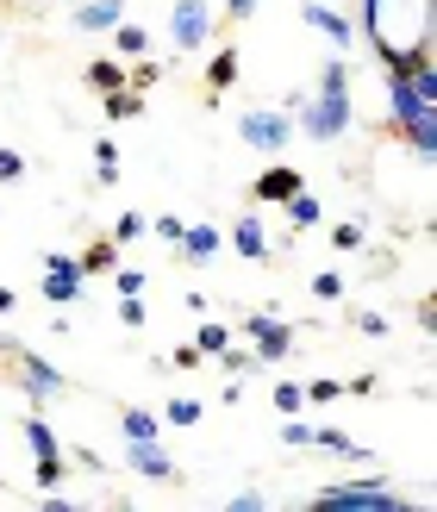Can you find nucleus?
<instances>
[{
    "label": "nucleus",
    "mask_w": 437,
    "mask_h": 512,
    "mask_svg": "<svg viewBox=\"0 0 437 512\" xmlns=\"http://www.w3.org/2000/svg\"><path fill=\"white\" fill-rule=\"evenodd\" d=\"M388 119L431 163V150H437V69H431V57L413 63L406 75H388Z\"/></svg>",
    "instance_id": "f257e3e1"
},
{
    "label": "nucleus",
    "mask_w": 437,
    "mask_h": 512,
    "mask_svg": "<svg viewBox=\"0 0 437 512\" xmlns=\"http://www.w3.org/2000/svg\"><path fill=\"white\" fill-rule=\"evenodd\" d=\"M288 113H294V125H300L313 144H338V138L350 132V119H356V107H350V63L331 57V63L319 69V94L300 100V107H288Z\"/></svg>",
    "instance_id": "f03ea898"
},
{
    "label": "nucleus",
    "mask_w": 437,
    "mask_h": 512,
    "mask_svg": "<svg viewBox=\"0 0 437 512\" xmlns=\"http://www.w3.org/2000/svg\"><path fill=\"white\" fill-rule=\"evenodd\" d=\"M313 506L319 512H406V500L388 481H338V488H319Z\"/></svg>",
    "instance_id": "7ed1b4c3"
},
{
    "label": "nucleus",
    "mask_w": 437,
    "mask_h": 512,
    "mask_svg": "<svg viewBox=\"0 0 437 512\" xmlns=\"http://www.w3.org/2000/svg\"><path fill=\"white\" fill-rule=\"evenodd\" d=\"M0 344H7V356H13V375H19V388H25V400H32L38 413H44V400H57V394L69 388V381H63V369H50L44 356H32V350H25L19 338H0Z\"/></svg>",
    "instance_id": "20e7f679"
},
{
    "label": "nucleus",
    "mask_w": 437,
    "mask_h": 512,
    "mask_svg": "<svg viewBox=\"0 0 437 512\" xmlns=\"http://www.w3.org/2000/svg\"><path fill=\"white\" fill-rule=\"evenodd\" d=\"M238 138L250 150H263V157H275L281 144H294V113L288 107H256V113L238 119Z\"/></svg>",
    "instance_id": "39448f33"
},
{
    "label": "nucleus",
    "mask_w": 437,
    "mask_h": 512,
    "mask_svg": "<svg viewBox=\"0 0 437 512\" xmlns=\"http://www.w3.org/2000/svg\"><path fill=\"white\" fill-rule=\"evenodd\" d=\"M82 294H88V275L75 269V256L50 250V256H44V300H50V306H75Z\"/></svg>",
    "instance_id": "423d86ee"
},
{
    "label": "nucleus",
    "mask_w": 437,
    "mask_h": 512,
    "mask_svg": "<svg viewBox=\"0 0 437 512\" xmlns=\"http://www.w3.org/2000/svg\"><path fill=\"white\" fill-rule=\"evenodd\" d=\"M244 338H256V356H263V363H288L294 325L275 319V313H244Z\"/></svg>",
    "instance_id": "0eeeda50"
},
{
    "label": "nucleus",
    "mask_w": 437,
    "mask_h": 512,
    "mask_svg": "<svg viewBox=\"0 0 437 512\" xmlns=\"http://www.w3.org/2000/svg\"><path fill=\"white\" fill-rule=\"evenodd\" d=\"M169 32H175V50H200L213 38V7H207V0H175Z\"/></svg>",
    "instance_id": "6e6552de"
},
{
    "label": "nucleus",
    "mask_w": 437,
    "mask_h": 512,
    "mask_svg": "<svg viewBox=\"0 0 437 512\" xmlns=\"http://www.w3.org/2000/svg\"><path fill=\"white\" fill-rule=\"evenodd\" d=\"M125 463H132L144 481H182V469L169 463V450L157 438H125Z\"/></svg>",
    "instance_id": "1a4fd4ad"
},
{
    "label": "nucleus",
    "mask_w": 437,
    "mask_h": 512,
    "mask_svg": "<svg viewBox=\"0 0 437 512\" xmlns=\"http://www.w3.org/2000/svg\"><path fill=\"white\" fill-rule=\"evenodd\" d=\"M300 188H306V175H300V169H288V163H269V169L250 182V194L263 200V207H281V200L300 194Z\"/></svg>",
    "instance_id": "9d476101"
},
{
    "label": "nucleus",
    "mask_w": 437,
    "mask_h": 512,
    "mask_svg": "<svg viewBox=\"0 0 437 512\" xmlns=\"http://www.w3.org/2000/svg\"><path fill=\"white\" fill-rule=\"evenodd\" d=\"M300 19L313 25L319 38H331V44H344V50L356 44V25H350V19H344L338 7H325V0H306V7H300Z\"/></svg>",
    "instance_id": "9b49d317"
},
{
    "label": "nucleus",
    "mask_w": 437,
    "mask_h": 512,
    "mask_svg": "<svg viewBox=\"0 0 437 512\" xmlns=\"http://www.w3.org/2000/svg\"><path fill=\"white\" fill-rule=\"evenodd\" d=\"M225 244L238 250L244 263H269V250H275V244L263 238V219H256V213H244L238 225H231V238H225Z\"/></svg>",
    "instance_id": "f8f14e48"
},
{
    "label": "nucleus",
    "mask_w": 437,
    "mask_h": 512,
    "mask_svg": "<svg viewBox=\"0 0 437 512\" xmlns=\"http://www.w3.org/2000/svg\"><path fill=\"white\" fill-rule=\"evenodd\" d=\"M175 250H182L188 263H213V256L225 250V238H219V225H182V238H175Z\"/></svg>",
    "instance_id": "ddd939ff"
},
{
    "label": "nucleus",
    "mask_w": 437,
    "mask_h": 512,
    "mask_svg": "<svg viewBox=\"0 0 437 512\" xmlns=\"http://www.w3.org/2000/svg\"><path fill=\"white\" fill-rule=\"evenodd\" d=\"M125 19V0H75V25L94 38V32H113Z\"/></svg>",
    "instance_id": "4468645a"
},
{
    "label": "nucleus",
    "mask_w": 437,
    "mask_h": 512,
    "mask_svg": "<svg viewBox=\"0 0 437 512\" xmlns=\"http://www.w3.org/2000/svg\"><path fill=\"white\" fill-rule=\"evenodd\" d=\"M281 207H288V232H319V225H325V207H319V194H288V200H281Z\"/></svg>",
    "instance_id": "2eb2a0df"
},
{
    "label": "nucleus",
    "mask_w": 437,
    "mask_h": 512,
    "mask_svg": "<svg viewBox=\"0 0 437 512\" xmlns=\"http://www.w3.org/2000/svg\"><path fill=\"white\" fill-rule=\"evenodd\" d=\"M113 57H119V63L150 57V32H144V25H132V19H119V25H113Z\"/></svg>",
    "instance_id": "dca6fc26"
},
{
    "label": "nucleus",
    "mask_w": 437,
    "mask_h": 512,
    "mask_svg": "<svg viewBox=\"0 0 437 512\" xmlns=\"http://www.w3.org/2000/svg\"><path fill=\"white\" fill-rule=\"evenodd\" d=\"M75 269H82V275H113L119 269V244L107 238V244H88L82 256H75Z\"/></svg>",
    "instance_id": "f3484780"
},
{
    "label": "nucleus",
    "mask_w": 437,
    "mask_h": 512,
    "mask_svg": "<svg viewBox=\"0 0 437 512\" xmlns=\"http://www.w3.org/2000/svg\"><path fill=\"white\" fill-rule=\"evenodd\" d=\"M119 431L125 438H163V419L144 413V406H119Z\"/></svg>",
    "instance_id": "a211bd4d"
},
{
    "label": "nucleus",
    "mask_w": 437,
    "mask_h": 512,
    "mask_svg": "<svg viewBox=\"0 0 437 512\" xmlns=\"http://www.w3.org/2000/svg\"><path fill=\"white\" fill-rule=\"evenodd\" d=\"M25 444H32V456H63V438L50 431V419H44V413L25 419Z\"/></svg>",
    "instance_id": "6ab92c4d"
},
{
    "label": "nucleus",
    "mask_w": 437,
    "mask_h": 512,
    "mask_svg": "<svg viewBox=\"0 0 437 512\" xmlns=\"http://www.w3.org/2000/svg\"><path fill=\"white\" fill-rule=\"evenodd\" d=\"M88 88H100V94L132 88V82H125V63H119V57H94V63H88Z\"/></svg>",
    "instance_id": "aec40b11"
},
{
    "label": "nucleus",
    "mask_w": 437,
    "mask_h": 512,
    "mask_svg": "<svg viewBox=\"0 0 437 512\" xmlns=\"http://www.w3.org/2000/svg\"><path fill=\"white\" fill-rule=\"evenodd\" d=\"M231 82H238V50L225 44V50H213V63H207V88H213V94H225Z\"/></svg>",
    "instance_id": "412c9836"
},
{
    "label": "nucleus",
    "mask_w": 437,
    "mask_h": 512,
    "mask_svg": "<svg viewBox=\"0 0 437 512\" xmlns=\"http://www.w3.org/2000/svg\"><path fill=\"white\" fill-rule=\"evenodd\" d=\"M231 344V331L225 325H213V319H200V331H194V350H200V363H213V356Z\"/></svg>",
    "instance_id": "4be33fe9"
},
{
    "label": "nucleus",
    "mask_w": 437,
    "mask_h": 512,
    "mask_svg": "<svg viewBox=\"0 0 437 512\" xmlns=\"http://www.w3.org/2000/svg\"><path fill=\"white\" fill-rule=\"evenodd\" d=\"M200 413H207V406H200V400H188V394H175V400L163 406V425H175V431H188V425H200Z\"/></svg>",
    "instance_id": "5701e85b"
},
{
    "label": "nucleus",
    "mask_w": 437,
    "mask_h": 512,
    "mask_svg": "<svg viewBox=\"0 0 437 512\" xmlns=\"http://www.w3.org/2000/svg\"><path fill=\"white\" fill-rule=\"evenodd\" d=\"M107 119H144V94L138 88H113L107 94Z\"/></svg>",
    "instance_id": "b1692460"
},
{
    "label": "nucleus",
    "mask_w": 437,
    "mask_h": 512,
    "mask_svg": "<svg viewBox=\"0 0 437 512\" xmlns=\"http://www.w3.org/2000/svg\"><path fill=\"white\" fill-rule=\"evenodd\" d=\"M213 363H225L231 375H256V369H263V356H256V350H231V344H225Z\"/></svg>",
    "instance_id": "393cba45"
},
{
    "label": "nucleus",
    "mask_w": 437,
    "mask_h": 512,
    "mask_svg": "<svg viewBox=\"0 0 437 512\" xmlns=\"http://www.w3.org/2000/svg\"><path fill=\"white\" fill-rule=\"evenodd\" d=\"M281 444H288V450H313V425H300V413H281Z\"/></svg>",
    "instance_id": "a878e982"
},
{
    "label": "nucleus",
    "mask_w": 437,
    "mask_h": 512,
    "mask_svg": "<svg viewBox=\"0 0 437 512\" xmlns=\"http://www.w3.org/2000/svg\"><path fill=\"white\" fill-rule=\"evenodd\" d=\"M125 82H132L138 94H144V88H157V82H163V63H150V57H138L132 69H125Z\"/></svg>",
    "instance_id": "bb28decb"
},
{
    "label": "nucleus",
    "mask_w": 437,
    "mask_h": 512,
    "mask_svg": "<svg viewBox=\"0 0 437 512\" xmlns=\"http://www.w3.org/2000/svg\"><path fill=\"white\" fill-rule=\"evenodd\" d=\"M331 250H363V225L338 219V225H331Z\"/></svg>",
    "instance_id": "cd10ccee"
},
{
    "label": "nucleus",
    "mask_w": 437,
    "mask_h": 512,
    "mask_svg": "<svg viewBox=\"0 0 437 512\" xmlns=\"http://www.w3.org/2000/svg\"><path fill=\"white\" fill-rule=\"evenodd\" d=\"M300 406H306L300 381H275V413H300Z\"/></svg>",
    "instance_id": "c85d7f7f"
},
{
    "label": "nucleus",
    "mask_w": 437,
    "mask_h": 512,
    "mask_svg": "<svg viewBox=\"0 0 437 512\" xmlns=\"http://www.w3.org/2000/svg\"><path fill=\"white\" fill-rule=\"evenodd\" d=\"M313 300L338 306V300H344V275H331V269H325V275H313Z\"/></svg>",
    "instance_id": "c756f323"
},
{
    "label": "nucleus",
    "mask_w": 437,
    "mask_h": 512,
    "mask_svg": "<svg viewBox=\"0 0 437 512\" xmlns=\"http://www.w3.org/2000/svg\"><path fill=\"white\" fill-rule=\"evenodd\" d=\"M344 400V381H306V406H331Z\"/></svg>",
    "instance_id": "7c9ffc66"
},
{
    "label": "nucleus",
    "mask_w": 437,
    "mask_h": 512,
    "mask_svg": "<svg viewBox=\"0 0 437 512\" xmlns=\"http://www.w3.org/2000/svg\"><path fill=\"white\" fill-rule=\"evenodd\" d=\"M144 232H150V219H144V213H125V219L113 225V244H132V238H144Z\"/></svg>",
    "instance_id": "2f4dec72"
},
{
    "label": "nucleus",
    "mask_w": 437,
    "mask_h": 512,
    "mask_svg": "<svg viewBox=\"0 0 437 512\" xmlns=\"http://www.w3.org/2000/svg\"><path fill=\"white\" fill-rule=\"evenodd\" d=\"M350 325H356V331H363V338H388V331H394V325H388V319H381V313H350Z\"/></svg>",
    "instance_id": "473e14b6"
},
{
    "label": "nucleus",
    "mask_w": 437,
    "mask_h": 512,
    "mask_svg": "<svg viewBox=\"0 0 437 512\" xmlns=\"http://www.w3.org/2000/svg\"><path fill=\"white\" fill-rule=\"evenodd\" d=\"M119 325H144V294H119Z\"/></svg>",
    "instance_id": "72a5a7b5"
},
{
    "label": "nucleus",
    "mask_w": 437,
    "mask_h": 512,
    "mask_svg": "<svg viewBox=\"0 0 437 512\" xmlns=\"http://www.w3.org/2000/svg\"><path fill=\"white\" fill-rule=\"evenodd\" d=\"M63 481V456H38V488H57Z\"/></svg>",
    "instance_id": "f704fd0d"
},
{
    "label": "nucleus",
    "mask_w": 437,
    "mask_h": 512,
    "mask_svg": "<svg viewBox=\"0 0 437 512\" xmlns=\"http://www.w3.org/2000/svg\"><path fill=\"white\" fill-rule=\"evenodd\" d=\"M19 175H25V157L19 150H0V182H19Z\"/></svg>",
    "instance_id": "c9c22d12"
},
{
    "label": "nucleus",
    "mask_w": 437,
    "mask_h": 512,
    "mask_svg": "<svg viewBox=\"0 0 437 512\" xmlns=\"http://www.w3.org/2000/svg\"><path fill=\"white\" fill-rule=\"evenodd\" d=\"M150 232L175 244V238H182V219H175V213H157V219H150Z\"/></svg>",
    "instance_id": "e433bc0d"
},
{
    "label": "nucleus",
    "mask_w": 437,
    "mask_h": 512,
    "mask_svg": "<svg viewBox=\"0 0 437 512\" xmlns=\"http://www.w3.org/2000/svg\"><path fill=\"white\" fill-rule=\"evenodd\" d=\"M113 288L119 294H144V275L138 269H113Z\"/></svg>",
    "instance_id": "4c0bfd02"
},
{
    "label": "nucleus",
    "mask_w": 437,
    "mask_h": 512,
    "mask_svg": "<svg viewBox=\"0 0 437 512\" xmlns=\"http://www.w3.org/2000/svg\"><path fill=\"white\" fill-rule=\"evenodd\" d=\"M94 163H107V169H119V144H113V138H94Z\"/></svg>",
    "instance_id": "58836bf2"
},
{
    "label": "nucleus",
    "mask_w": 437,
    "mask_h": 512,
    "mask_svg": "<svg viewBox=\"0 0 437 512\" xmlns=\"http://www.w3.org/2000/svg\"><path fill=\"white\" fill-rule=\"evenodd\" d=\"M225 506H231V512H263V494H231Z\"/></svg>",
    "instance_id": "ea45409f"
},
{
    "label": "nucleus",
    "mask_w": 437,
    "mask_h": 512,
    "mask_svg": "<svg viewBox=\"0 0 437 512\" xmlns=\"http://www.w3.org/2000/svg\"><path fill=\"white\" fill-rule=\"evenodd\" d=\"M169 363H175V369H200V350H194V344H182V350L169 356Z\"/></svg>",
    "instance_id": "a19ab883"
},
{
    "label": "nucleus",
    "mask_w": 437,
    "mask_h": 512,
    "mask_svg": "<svg viewBox=\"0 0 437 512\" xmlns=\"http://www.w3.org/2000/svg\"><path fill=\"white\" fill-rule=\"evenodd\" d=\"M256 7H263V0H225V13H231V19H250Z\"/></svg>",
    "instance_id": "79ce46f5"
},
{
    "label": "nucleus",
    "mask_w": 437,
    "mask_h": 512,
    "mask_svg": "<svg viewBox=\"0 0 437 512\" xmlns=\"http://www.w3.org/2000/svg\"><path fill=\"white\" fill-rule=\"evenodd\" d=\"M13 300H19L13 288H0V313H13Z\"/></svg>",
    "instance_id": "37998d69"
}]
</instances>
